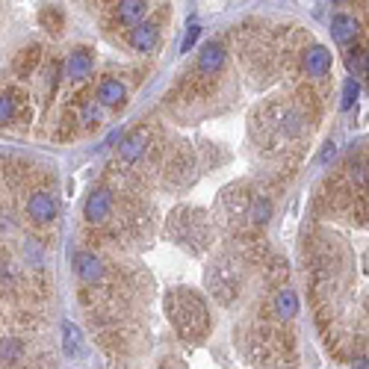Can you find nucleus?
Returning a JSON list of instances; mask_svg holds the SVG:
<instances>
[{
	"instance_id": "1",
	"label": "nucleus",
	"mask_w": 369,
	"mask_h": 369,
	"mask_svg": "<svg viewBox=\"0 0 369 369\" xmlns=\"http://www.w3.org/2000/svg\"><path fill=\"white\" fill-rule=\"evenodd\" d=\"M166 316L180 334V340L187 343L201 340L210 331V310H207L204 298L192 290H183V286L166 293Z\"/></svg>"
},
{
	"instance_id": "2",
	"label": "nucleus",
	"mask_w": 369,
	"mask_h": 369,
	"mask_svg": "<svg viewBox=\"0 0 369 369\" xmlns=\"http://www.w3.org/2000/svg\"><path fill=\"white\" fill-rule=\"evenodd\" d=\"M207 284H210V290L216 293V298L222 304H228L230 298L237 295V286H239V278H237V269L230 266L228 260H222L218 266L210 272V278H207Z\"/></svg>"
},
{
	"instance_id": "3",
	"label": "nucleus",
	"mask_w": 369,
	"mask_h": 369,
	"mask_svg": "<svg viewBox=\"0 0 369 369\" xmlns=\"http://www.w3.org/2000/svg\"><path fill=\"white\" fill-rule=\"evenodd\" d=\"M112 213V192L110 189H95L86 201V218L92 225L107 222V216Z\"/></svg>"
},
{
	"instance_id": "4",
	"label": "nucleus",
	"mask_w": 369,
	"mask_h": 369,
	"mask_svg": "<svg viewBox=\"0 0 369 369\" xmlns=\"http://www.w3.org/2000/svg\"><path fill=\"white\" fill-rule=\"evenodd\" d=\"M27 213H30V218H33L36 225L53 222V218H56V201H53V195L36 192V195H33V198L27 201Z\"/></svg>"
},
{
	"instance_id": "5",
	"label": "nucleus",
	"mask_w": 369,
	"mask_h": 369,
	"mask_svg": "<svg viewBox=\"0 0 369 369\" xmlns=\"http://www.w3.org/2000/svg\"><path fill=\"white\" fill-rule=\"evenodd\" d=\"M304 71L310 77H325L331 71V51L322 48V44H314V48L304 53Z\"/></svg>"
},
{
	"instance_id": "6",
	"label": "nucleus",
	"mask_w": 369,
	"mask_h": 369,
	"mask_svg": "<svg viewBox=\"0 0 369 369\" xmlns=\"http://www.w3.org/2000/svg\"><path fill=\"white\" fill-rule=\"evenodd\" d=\"M74 269H77V275H80V278H83L86 284L101 281V275H103L101 260H98L95 255H89V251H77V255H74Z\"/></svg>"
},
{
	"instance_id": "7",
	"label": "nucleus",
	"mask_w": 369,
	"mask_h": 369,
	"mask_svg": "<svg viewBox=\"0 0 369 369\" xmlns=\"http://www.w3.org/2000/svg\"><path fill=\"white\" fill-rule=\"evenodd\" d=\"M157 42H160V33L154 24H142L139 27H133L130 30V44H133V51H139V53H151L157 48Z\"/></svg>"
},
{
	"instance_id": "8",
	"label": "nucleus",
	"mask_w": 369,
	"mask_h": 369,
	"mask_svg": "<svg viewBox=\"0 0 369 369\" xmlns=\"http://www.w3.org/2000/svg\"><path fill=\"white\" fill-rule=\"evenodd\" d=\"M89 71H92V53L89 51H71L68 53V60H65V77L68 80H83V77H89Z\"/></svg>"
},
{
	"instance_id": "9",
	"label": "nucleus",
	"mask_w": 369,
	"mask_h": 369,
	"mask_svg": "<svg viewBox=\"0 0 369 369\" xmlns=\"http://www.w3.org/2000/svg\"><path fill=\"white\" fill-rule=\"evenodd\" d=\"M222 65H225V48L218 42H207L201 48V56H198V68L204 74H213Z\"/></svg>"
},
{
	"instance_id": "10",
	"label": "nucleus",
	"mask_w": 369,
	"mask_h": 369,
	"mask_svg": "<svg viewBox=\"0 0 369 369\" xmlns=\"http://www.w3.org/2000/svg\"><path fill=\"white\" fill-rule=\"evenodd\" d=\"M357 21L352 18V15H334L331 18V36H334V42H340V44H349V42H354L357 39Z\"/></svg>"
},
{
	"instance_id": "11",
	"label": "nucleus",
	"mask_w": 369,
	"mask_h": 369,
	"mask_svg": "<svg viewBox=\"0 0 369 369\" xmlns=\"http://www.w3.org/2000/svg\"><path fill=\"white\" fill-rule=\"evenodd\" d=\"M124 83L115 77H107L103 83L98 86V103H103V107H119V103H124Z\"/></svg>"
},
{
	"instance_id": "12",
	"label": "nucleus",
	"mask_w": 369,
	"mask_h": 369,
	"mask_svg": "<svg viewBox=\"0 0 369 369\" xmlns=\"http://www.w3.org/2000/svg\"><path fill=\"white\" fill-rule=\"evenodd\" d=\"M145 148H148V130H133L130 136H124L121 139V157L128 160V163H133V160H139L145 154Z\"/></svg>"
},
{
	"instance_id": "13",
	"label": "nucleus",
	"mask_w": 369,
	"mask_h": 369,
	"mask_svg": "<svg viewBox=\"0 0 369 369\" xmlns=\"http://www.w3.org/2000/svg\"><path fill=\"white\" fill-rule=\"evenodd\" d=\"M115 9H119V18L124 21V24H133V27H139L145 21V15H148L145 0H121Z\"/></svg>"
},
{
	"instance_id": "14",
	"label": "nucleus",
	"mask_w": 369,
	"mask_h": 369,
	"mask_svg": "<svg viewBox=\"0 0 369 369\" xmlns=\"http://www.w3.org/2000/svg\"><path fill=\"white\" fill-rule=\"evenodd\" d=\"M62 352L68 357H83V334L71 322H62Z\"/></svg>"
},
{
	"instance_id": "15",
	"label": "nucleus",
	"mask_w": 369,
	"mask_h": 369,
	"mask_svg": "<svg viewBox=\"0 0 369 369\" xmlns=\"http://www.w3.org/2000/svg\"><path fill=\"white\" fill-rule=\"evenodd\" d=\"M275 314H278L281 319H293L298 314V295L293 290L275 293Z\"/></svg>"
},
{
	"instance_id": "16",
	"label": "nucleus",
	"mask_w": 369,
	"mask_h": 369,
	"mask_svg": "<svg viewBox=\"0 0 369 369\" xmlns=\"http://www.w3.org/2000/svg\"><path fill=\"white\" fill-rule=\"evenodd\" d=\"M272 218V201L269 198H255L251 201V207H248V222H255V225H266Z\"/></svg>"
},
{
	"instance_id": "17",
	"label": "nucleus",
	"mask_w": 369,
	"mask_h": 369,
	"mask_svg": "<svg viewBox=\"0 0 369 369\" xmlns=\"http://www.w3.org/2000/svg\"><path fill=\"white\" fill-rule=\"evenodd\" d=\"M357 95H361V83H357V80H345V86H343V98H340V110H343V112H349V110L354 107Z\"/></svg>"
},
{
	"instance_id": "18",
	"label": "nucleus",
	"mask_w": 369,
	"mask_h": 369,
	"mask_svg": "<svg viewBox=\"0 0 369 369\" xmlns=\"http://www.w3.org/2000/svg\"><path fill=\"white\" fill-rule=\"evenodd\" d=\"M198 36H201V27L192 24V27L187 30V36H183V42H180V53H189V51L195 48V42H198Z\"/></svg>"
},
{
	"instance_id": "19",
	"label": "nucleus",
	"mask_w": 369,
	"mask_h": 369,
	"mask_svg": "<svg viewBox=\"0 0 369 369\" xmlns=\"http://www.w3.org/2000/svg\"><path fill=\"white\" fill-rule=\"evenodd\" d=\"M12 112H15V103L9 95H0V124H6L9 119H12Z\"/></svg>"
},
{
	"instance_id": "20",
	"label": "nucleus",
	"mask_w": 369,
	"mask_h": 369,
	"mask_svg": "<svg viewBox=\"0 0 369 369\" xmlns=\"http://www.w3.org/2000/svg\"><path fill=\"white\" fill-rule=\"evenodd\" d=\"M349 68L357 74V71H366V56L363 53H349Z\"/></svg>"
},
{
	"instance_id": "21",
	"label": "nucleus",
	"mask_w": 369,
	"mask_h": 369,
	"mask_svg": "<svg viewBox=\"0 0 369 369\" xmlns=\"http://www.w3.org/2000/svg\"><path fill=\"white\" fill-rule=\"evenodd\" d=\"M83 124H98V110L92 107V103L83 107Z\"/></svg>"
},
{
	"instance_id": "22",
	"label": "nucleus",
	"mask_w": 369,
	"mask_h": 369,
	"mask_svg": "<svg viewBox=\"0 0 369 369\" xmlns=\"http://www.w3.org/2000/svg\"><path fill=\"white\" fill-rule=\"evenodd\" d=\"M334 151H337V145H334V142H325V148H322V157H319V160H322V163H328V160L334 157Z\"/></svg>"
},
{
	"instance_id": "23",
	"label": "nucleus",
	"mask_w": 369,
	"mask_h": 369,
	"mask_svg": "<svg viewBox=\"0 0 369 369\" xmlns=\"http://www.w3.org/2000/svg\"><path fill=\"white\" fill-rule=\"evenodd\" d=\"M124 139V133L121 130H112L110 136H107V142H103V148H110V145H115V142H121Z\"/></svg>"
},
{
	"instance_id": "24",
	"label": "nucleus",
	"mask_w": 369,
	"mask_h": 369,
	"mask_svg": "<svg viewBox=\"0 0 369 369\" xmlns=\"http://www.w3.org/2000/svg\"><path fill=\"white\" fill-rule=\"evenodd\" d=\"M366 71H369V53H366Z\"/></svg>"
}]
</instances>
